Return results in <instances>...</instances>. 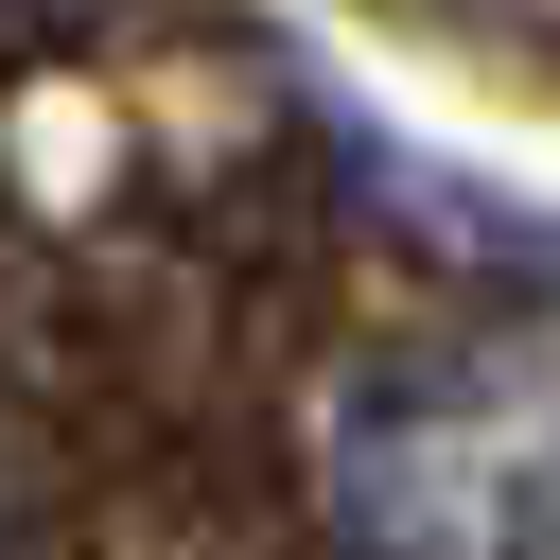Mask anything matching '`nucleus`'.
<instances>
[{"label":"nucleus","instance_id":"f257e3e1","mask_svg":"<svg viewBox=\"0 0 560 560\" xmlns=\"http://www.w3.org/2000/svg\"><path fill=\"white\" fill-rule=\"evenodd\" d=\"M315 490L350 560H560V315L368 368Z\"/></svg>","mask_w":560,"mask_h":560}]
</instances>
